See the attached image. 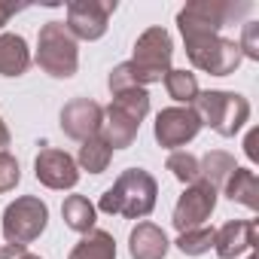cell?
<instances>
[{
	"instance_id": "cell-1",
	"label": "cell",
	"mask_w": 259,
	"mask_h": 259,
	"mask_svg": "<svg viewBox=\"0 0 259 259\" xmlns=\"http://www.w3.org/2000/svg\"><path fill=\"white\" fill-rule=\"evenodd\" d=\"M159 195V183L150 171L144 168H128L116 177V183L101 195L98 210L110 217H125V220H144L153 213Z\"/></svg>"
},
{
	"instance_id": "cell-2",
	"label": "cell",
	"mask_w": 259,
	"mask_h": 259,
	"mask_svg": "<svg viewBox=\"0 0 259 259\" xmlns=\"http://www.w3.org/2000/svg\"><path fill=\"white\" fill-rule=\"evenodd\" d=\"M192 110L198 113L201 125H210L217 135L223 138H235L244 122L250 119V104L244 95L238 92H198V98L192 101Z\"/></svg>"
},
{
	"instance_id": "cell-3",
	"label": "cell",
	"mask_w": 259,
	"mask_h": 259,
	"mask_svg": "<svg viewBox=\"0 0 259 259\" xmlns=\"http://www.w3.org/2000/svg\"><path fill=\"white\" fill-rule=\"evenodd\" d=\"M37 64L55 76V79H67L76 73L79 67V49L73 34L64 28V22H46L40 28L37 37Z\"/></svg>"
},
{
	"instance_id": "cell-4",
	"label": "cell",
	"mask_w": 259,
	"mask_h": 259,
	"mask_svg": "<svg viewBox=\"0 0 259 259\" xmlns=\"http://www.w3.org/2000/svg\"><path fill=\"white\" fill-rule=\"evenodd\" d=\"M171 55H174L171 34L165 28H147L135 43V58L128 61L138 85L147 89L150 82H162L165 73L171 70Z\"/></svg>"
},
{
	"instance_id": "cell-5",
	"label": "cell",
	"mask_w": 259,
	"mask_h": 259,
	"mask_svg": "<svg viewBox=\"0 0 259 259\" xmlns=\"http://www.w3.org/2000/svg\"><path fill=\"white\" fill-rule=\"evenodd\" d=\"M183 40L192 67L210 76H229L241 64V49L235 40H226L220 34H183Z\"/></svg>"
},
{
	"instance_id": "cell-6",
	"label": "cell",
	"mask_w": 259,
	"mask_h": 259,
	"mask_svg": "<svg viewBox=\"0 0 259 259\" xmlns=\"http://www.w3.org/2000/svg\"><path fill=\"white\" fill-rule=\"evenodd\" d=\"M46 223H49L46 201H40L37 195H22L13 204H7L4 210V238L7 244L28 247L31 241H37L46 232Z\"/></svg>"
},
{
	"instance_id": "cell-7",
	"label": "cell",
	"mask_w": 259,
	"mask_h": 259,
	"mask_svg": "<svg viewBox=\"0 0 259 259\" xmlns=\"http://www.w3.org/2000/svg\"><path fill=\"white\" fill-rule=\"evenodd\" d=\"M250 4H226V0H195L177 16L180 34H220L232 19L244 16Z\"/></svg>"
},
{
	"instance_id": "cell-8",
	"label": "cell",
	"mask_w": 259,
	"mask_h": 259,
	"mask_svg": "<svg viewBox=\"0 0 259 259\" xmlns=\"http://www.w3.org/2000/svg\"><path fill=\"white\" fill-rule=\"evenodd\" d=\"M116 13V0H73L67 7V31L73 40H101L107 22Z\"/></svg>"
},
{
	"instance_id": "cell-9",
	"label": "cell",
	"mask_w": 259,
	"mask_h": 259,
	"mask_svg": "<svg viewBox=\"0 0 259 259\" xmlns=\"http://www.w3.org/2000/svg\"><path fill=\"white\" fill-rule=\"evenodd\" d=\"M213 207H217V189L207 186L204 180H198V183L186 186V192L177 198V204H174V220H171V223H174L177 232L198 229V226H204V223L210 220Z\"/></svg>"
},
{
	"instance_id": "cell-10",
	"label": "cell",
	"mask_w": 259,
	"mask_h": 259,
	"mask_svg": "<svg viewBox=\"0 0 259 259\" xmlns=\"http://www.w3.org/2000/svg\"><path fill=\"white\" fill-rule=\"evenodd\" d=\"M201 132V119L192 107H168L156 116V141L165 150H180Z\"/></svg>"
},
{
	"instance_id": "cell-11",
	"label": "cell",
	"mask_w": 259,
	"mask_h": 259,
	"mask_svg": "<svg viewBox=\"0 0 259 259\" xmlns=\"http://www.w3.org/2000/svg\"><path fill=\"white\" fill-rule=\"evenodd\" d=\"M34 174L46 189H73L79 183V168L76 159L64 150L43 147L34 159Z\"/></svg>"
},
{
	"instance_id": "cell-12",
	"label": "cell",
	"mask_w": 259,
	"mask_h": 259,
	"mask_svg": "<svg viewBox=\"0 0 259 259\" xmlns=\"http://www.w3.org/2000/svg\"><path fill=\"white\" fill-rule=\"evenodd\" d=\"M101 122H104V107L89 101V98H73L61 110V132L79 144L89 138H98Z\"/></svg>"
},
{
	"instance_id": "cell-13",
	"label": "cell",
	"mask_w": 259,
	"mask_h": 259,
	"mask_svg": "<svg viewBox=\"0 0 259 259\" xmlns=\"http://www.w3.org/2000/svg\"><path fill=\"white\" fill-rule=\"evenodd\" d=\"M256 235H259L256 220H232L213 232V250L220 259H235L256 247Z\"/></svg>"
},
{
	"instance_id": "cell-14",
	"label": "cell",
	"mask_w": 259,
	"mask_h": 259,
	"mask_svg": "<svg viewBox=\"0 0 259 259\" xmlns=\"http://www.w3.org/2000/svg\"><path fill=\"white\" fill-rule=\"evenodd\" d=\"M168 238L156 223H138L128 235V253L132 259H165L168 253Z\"/></svg>"
},
{
	"instance_id": "cell-15",
	"label": "cell",
	"mask_w": 259,
	"mask_h": 259,
	"mask_svg": "<svg viewBox=\"0 0 259 259\" xmlns=\"http://www.w3.org/2000/svg\"><path fill=\"white\" fill-rule=\"evenodd\" d=\"M138 122L135 119H128L125 113H119L113 104L104 110V122H101V132L98 138L110 147V150H125V147H132L135 138H138Z\"/></svg>"
},
{
	"instance_id": "cell-16",
	"label": "cell",
	"mask_w": 259,
	"mask_h": 259,
	"mask_svg": "<svg viewBox=\"0 0 259 259\" xmlns=\"http://www.w3.org/2000/svg\"><path fill=\"white\" fill-rule=\"evenodd\" d=\"M31 67V49L19 34H0V76H22Z\"/></svg>"
},
{
	"instance_id": "cell-17",
	"label": "cell",
	"mask_w": 259,
	"mask_h": 259,
	"mask_svg": "<svg viewBox=\"0 0 259 259\" xmlns=\"http://www.w3.org/2000/svg\"><path fill=\"white\" fill-rule=\"evenodd\" d=\"M223 192H226L232 201H238V204L256 210V207H259V177H256V171H250V168H235L232 177L226 180Z\"/></svg>"
},
{
	"instance_id": "cell-18",
	"label": "cell",
	"mask_w": 259,
	"mask_h": 259,
	"mask_svg": "<svg viewBox=\"0 0 259 259\" xmlns=\"http://www.w3.org/2000/svg\"><path fill=\"white\" fill-rule=\"evenodd\" d=\"M67 259H116V241L104 229H92L79 238Z\"/></svg>"
},
{
	"instance_id": "cell-19",
	"label": "cell",
	"mask_w": 259,
	"mask_h": 259,
	"mask_svg": "<svg viewBox=\"0 0 259 259\" xmlns=\"http://www.w3.org/2000/svg\"><path fill=\"white\" fill-rule=\"evenodd\" d=\"M61 217H64V223H67V229L85 235V232L95 229L98 210H95V204H92L85 195H67L64 204H61Z\"/></svg>"
},
{
	"instance_id": "cell-20",
	"label": "cell",
	"mask_w": 259,
	"mask_h": 259,
	"mask_svg": "<svg viewBox=\"0 0 259 259\" xmlns=\"http://www.w3.org/2000/svg\"><path fill=\"white\" fill-rule=\"evenodd\" d=\"M198 168H201V180H204L207 186L223 189L226 180L232 177V171H235L238 165H235V159H232L229 153H223V150H210L204 159H198Z\"/></svg>"
},
{
	"instance_id": "cell-21",
	"label": "cell",
	"mask_w": 259,
	"mask_h": 259,
	"mask_svg": "<svg viewBox=\"0 0 259 259\" xmlns=\"http://www.w3.org/2000/svg\"><path fill=\"white\" fill-rule=\"evenodd\" d=\"M113 107L141 125V122L147 119V113H150V95H147V89H144V85L125 89V92H116V95H113Z\"/></svg>"
},
{
	"instance_id": "cell-22",
	"label": "cell",
	"mask_w": 259,
	"mask_h": 259,
	"mask_svg": "<svg viewBox=\"0 0 259 259\" xmlns=\"http://www.w3.org/2000/svg\"><path fill=\"white\" fill-rule=\"evenodd\" d=\"M110 159H113V150H110L101 138H89V141H82V147H79L76 168H82V171H89V174H101V171H107Z\"/></svg>"
},
{
	"instance_id": "cell-23",
	"label": "cell",
	"mask_w": 259,
	"mask_h": 259,
	"mask_svg": "<svg viewBox=\"0 0 259 259\" xmlns=\"http://www.w3.org/2000/svg\"><path fill=\"white\" fill-rule=\"evenodd\" d=\"M165 89L177 104H186V107H192V101L198 98V79L189 70H168L165 73Z\"/></svg>"
},
{
	"instance_id": "cell-24",
	"label": "cell",
	"mask_w": 259,
	"mask_h": 259,
	"mask_svg": "<svg viewBox=\"0 0 259 259\" xmlns=\"http://www.w3.org/2000/svg\"><path fill=\"white\" fill-rule=\"evenodd\" d=\"M168 171H171L180 183H186V186H192V183L201 180L198 156H192V153H186V150H174V153L168 156Z\"/></svg>"
},
{
	"instance_id": "cell-25",
	"label": "cell",
	"mask_w": 259,
	"mask_h": 259,
	"mask_svg": "<svg viewBox=\"0 0 259 259\" xmlns=\"http://www.w3.org/2000/svg\"><path fill=\"white\" fill-rule=\"evenodd\" d=\"M213 232L217 229H207V226H198V229H189V232H180L177 238V250L186 253V256H201L213 247Z\"/></svg>"
},
{
	"instance_id": "cell-26",
	"label": "cell",
	"mask_w": 259,
	"mask_h": 259,
	"mask_svg": "<svg viewBox=\"0 0 259 259\" xmlns=\"http://www.w3.org/2000/svg\"><path fill=\"white\" fill-rule=\"evenodd\" d=\"M22 180V171H19V162L4 150L0 153V192H10L16 189V183Z\"/></svg>"
},
{
	"instance_id": "cell-27",
	"label": "cell",
	"mask_w": 259,
	"mask_h": 259,
	"mask_svg": "<svg viewBox=\"0 0 259 259\" xmlns=\"http://www.w3.org/2000/svg\"><path fill=\"white\" fill-rule=\"evenodd\" d=\"M238 49H241V58L259 61V22H247V25H244Z\"/></svg>"
},
{
	"instance_id": "cell-28",
	"label": "cell",
	"mask_w": 259,
	"mask_h": 259,
	"mask_svg": "<svg viewBox=\"0 0 259 259\" xmlns=\"http://www.w3.org/2000/svg\"><path fill=\"white\" fill-rule=\"evenodd\" d=\"M107 85H110V92H113V95H116V92H125V89H135V85H138V79H135V70H132V64H128V61L116 64V67L110 70V79H107Z\"/></svg>"
},
{
	"instance_id": "cell-29",
	"label": "cell",
	"mask_w": 259,
	"mask_h": 259,
	"mask_svg": "<svg viewBox=\"0 0 259 259\" xmlns=\"http://www.w3.org/2000/svg\"><path fill=\"white\" fill-rule=\"evenodd\" d=\"M0 259H40V256H37V253H31L28 247L7 244V247H0Z\"/></svg>"
},
{
	"instance_id": "cell-30",
	"label": "cell",
	"mask_w": 259,
	"mask_h": 259,
	"mask_svg": "<svg viewBox=\"0 0 259 259\" xmlns=\"http://www.w3.org/2000/svg\"><path fill=\"white\" fill-rule=\"evenodd\" d=\"M22 10H25V4H4V0H0V34H4V28L10 25V19L16 13H22Z\"/></svg>"
},
{
	"instance_id": "cell-31",
	"label": "cell",
	"mask_w": 259,
	"mask_h": 259,
	"mask_svg": "<svg viewBox=\"0 0 259 259\" xmlns=\"http://www.w3.org/2000/svg\"><path fill=\"white\" fill-rule=\"evenodd\" d=\"M256 141H259V132H256V128H253V132L247 135V144H244V150H247V156L256 162L259 159V150H256Z\"/></svg>"
},
{
	"instance_id": "cell-32",
	"label": "cell",
	"mask_w": 259,
	"mask_h": 259,
	"mask_svg": "<svg viewBox=\"0 0 259 259\" xmlns=\"http://www.w3.org/2000/svg\"><path fill=\"white\" fill-rule=\"evenodd\" d=\"M4 147H10V128H7L4 119H0V153H4Z\"/></svg>"
},
{
	"instance_id": "cell-33",
	"label": "cell",
	"mask_w": 259,
	"mask_h": 259,
	"mask_svg": "<svg viewBox=\"0 0 259 259\" xmlns=\"http://www.w3.org/2000/svg\"><path fill=\"white\" fill-rule=\"evenodd\" d=\"M247 259H256V256H247Z\"/></svg>"
}]
</instances>
